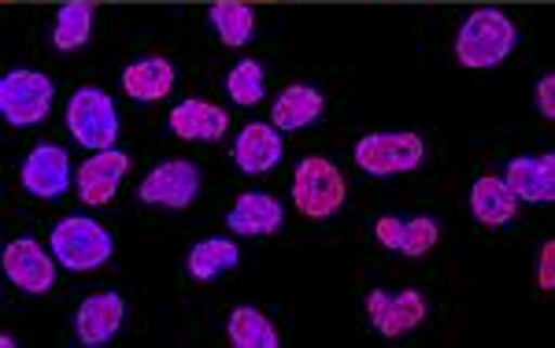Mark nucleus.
<instances>
[{
	"instance_id": "f257e3e1",
	"label": "nucleus",
	"mask_w": 555,
	"mask_h": 348,
	"mask_svg": "<svg viewBox=\"0 0 555 348\" xmlns=\"http://www.w3.org/2000/svg\"><path fill=\"white\" fill-rule=\"evenodd\" d=\"M515 23L500 8H478L463 20L460 34H455V64L467 70L500 67L515 52Z\"/></svg>"
},
{
	"instance_id": "f03ea898",
	"label": "nucleus",
	"mask_w": 555,
	"mask_h": 348,
	"mask_svg": "<svg viewBox=\"0 0 555 348\" xmlns=\"http://www.w3.org/2000/svg\"><path fill=\"white\" fill-rule=\"evenodd\" d=\"M49 248H52V256H56L60 267L86 274V271H96V267H104L107 260H112L115 241L96 219L70 216V219H60L56 227H52Z\"/></svg>"
},
{
	"instance_id": "7ed1b4c3",
	"label": "nucleus",
	"mask_w": 555,
	"mask_h": 348,
	"mask_svg": "<svg viewBox=\"0 0 555 348\" xmlns=\"http://www.w3.org/2000/svg\"><path fill=\"white\" fill-rule=\"evenodd\" d=\"M348 196L345 175L326 156H308L293 171V204L304 219H330L341 211Z\"/></svg>"
},
{
	"instance_id": "20e7f679",
	"label": "nucleus",
	"mask_w": 555,
	"mask_h": 348,
	"mask_svg": "<svg viewBox=\"0 0 555 348\" xmlns=\"http://www.w3.org/2000/svg\"><path fill=\"white\" fill-rule=\"evenodd\" d=\"M67 130L82 149H93V153L112 149L115 138H119V112H115V101L101 86L75 89L67 101Z\"/></svg>"
},
{
	"instance_id": "39448f33",
	"label": "nucleus",
	"mask_w": 555,
	"mask_h": 348,
	"mask_svg": "<svg viewBox=\"0 0 555 348\" xmlns=\"http://www.w3.org/2000/svg\"><path fill=\"white\" fill-rule=\"evenodd\" d=\"M352 156L366 175L392 178V175L415 171V167L423 164L426 141L411 130H378V133H366V138L356 141Z\"/></svg>"
},
{
	"instance_id": "423d86ee",
	"label": "nucleus",
	"mask_w": 555,
	"mask_h": 348,
	"mask_svg": "<svg viewBox=\"0 0 555 348\" xmlns=\"http://www.w3.org/2000/svg\"><path fill=\"white\" fill-rule=\"evenodd\" d=\"M56 101V86L41 70H8L0 78V115L12 127H38Z\"/></svg>"
},
{
	"instance_id": "0eeeda50",
	"label": "nucleus",
	"mask_w": 555,
	"mask_h": 348,
	"mask_svg": "<svg viewBox=\"0 0 555 348\" xmlns=\"http://www.w3.org/2000/svg\"><path fill=\"white\" fill-rule=\"evenodd\" d=\"M201 193V171L190 159H167V164L152 167L138 185V201L149 208H167V211H182L190 208Z\"/></svg>"
},
{
	"instance_id": "6e6552de",
	"label": "nucleus",
	"mask_w": 555,
	"mask_h": 348,
	"mask_svg": "<svg viewBox=\"0 0 555 348\" xmlns=\"http://www.w3.org/2000/svg\"><path fill=\"white\" fill-rule=\"evenodd\" d=\"M366 315H371V323L382 337H400L426 323L429 305L418 289H374L366 297Z\"/></svg>"
},
{
	"instance_id": "1a4fd4ad",
	"label": "nucleus",
	"mask_w": 555,
	"mask_h": 348,
	"mask_svg": "<svg viewBox=\"0 0 555 348\" xmlns=\"http://www.w3.org/2000/svg\"><path fill=\"white\" fill-rule=\"evenodd\" d=\"M4 274L15 289L30 293V297H41L56 285V256H49L38 241L20 237L4 248Z\"/></svg>"
},
{
	"instance_id": "9d476101",
	"label": "nucleus",
	"mask_w": 555,
	"mask_h": 348,
	"mask_svg": "<svg viewBox=\"0 0 555 348\" xmlns=\"http://www.w3.org/2000/svg\"><path fill=\"white\" fill-rule=\"evenodd\" d=\"M20 182H23L26 193L41 196V201H56V196H64L67 185H70L67 149L52 145V141L34 145L30 153H26L23 167H20Z\"/></svg>"
},
{
	"instance_id": "9b49d317",
	"label": "nucleus",
	"mask_w": 555,
	"mask_h": 348,
	"mask_svg": "<svg viewBox=\"0 0 555 348\" xmlns=\"http://www.w3.org/2000/svg\"><path fill=\"white\" fill-rule=\"evenodd\" d=\"M127 171H130V156L119 153V149H101V153H93L75 175L78 201L89 204V208H101V204H107L119 193Z\"/></svg>"
},
{
	"instance_id": "f8f14e48",
	"label": "nucleus",
	"mask_w": 555,
	"mask_h": 348,
	"mask_svg": "<svg viewBox=\"0 0 555 348\" xmlns=\"http://www.w3.org/2000/svg\"><path fill=\"white\" fill-rule=\"evenodd\" d=\"M122 319H127V300L119 293H93L86 297L75 311V337L89 348L107 345L115 334H119Z\"/></svg>"
},
{
	"instance_id": "ddd939ff",
	"label": "nucleus",
	"mask_w": 555,
	"mask_h": 348,
	"mask_svg": "<svg viewBox=\"0 0 555 348\" xmlns=\"http://www.w3.org/2000/svg\"><path fill=\"white\" fill-rule=\"evenodd\" d=\"M234 164L241 167L245 175H267L282 164L285 156V141H282V130L274 123H248L245 130L234 138V149H230Z\"/></svg>"
},
{
	"instance_id": "4468645a",
	"label": "nucleus",
	"mask_w": 555,
	"mask_h": 348,
	"mask_svg": "<svg viewBox=\"0 0 555 348\" xmlns=\"http://www.w3.org/2000/svg\"><path fill=\"white\" fill-rule=\"evenodd\" d=\"M285 222V208L274 201L271 193H241L234 201V208H230L227 216V230L237 237H271L282 230Z\"/></svg>"
},
{
	"instance_id": "2eb2a0df",
	"label": "nucleus",
	"mask_w": 555,
	"mask_h": 348,
	"mask_svg": "<svg viewBox=\"0 0 555 348\" xmlns=\"http://www.w3.org/2000/svg\"><path fill=\"white\" fill-rule=\"evenodd\" d=\"M504 182L526 204H552L555 201V156H515L504 167Z\"/></svg>"
},
{
	"instance_id": "dca6fc26",
	"label": "nucleus",
	"mask_w": 555,
	"mask_h": 348,
	"mask_svg": "<svg viewBox=\"0 0 555 348\" xmlns=\"http://www.w3.org/2000/svg\"><path fill=\"white\" fill-rule=\"evenodd\" d=\"M167 127L182 141H219L230 130V115L211 101H182L167 115Z\"/></svg>"
},
{
	"instance_id": "f3484780",
	"label": "nucleus",
	"mask_w": 555,
	"mask_h": 348,
	"mask_svg": "<svg viewBox=\"0 0 555 348\" xmlns=\"http://www.w3.org/2000/svg\"><path fill=\"white\" fill-rule=\"evenodd\" d=\"M122 89H127L130 101L152 104L164 101L175 89V64L167 56H141L122 70Z\"/></svg>"
},
{
	"instance_id": "a211bd4d",
	"label": "nucleus",
	"mask_w": 555,
	"mask_h": 348,
	"mask_svg": "<svg viewBox=\"0 0 555 348\" xmlns=\"http://www.w3.org/2000/svg\"><path fill=\"white\" fill-rule=\"evenodd\" d=\"M322 112H326V96H322L315 86L293 82L278 93V101L271 108V123L278 130H304V127H311V123H319Z\"/></svg>"
},
{
	"instance_id": "6ab92c4d",
	"label": "nucleus",
	"mask_w": 555,
	"mask_h": 348,
	"mask_svg": "<svg viewBox=\"0 0 555 348\" xmlns=\"http://www.w3.org/2000/svg\"><path fill=\"white\" fill-rule=\"evenodd\" d=\"M470 216L481 222V227H504L518 216V196L512 193V185L504 178H478L470 185Z\"/></svg>"
},
{
	"instance_id": "aec40b11",
	"label": "nucleus",
	"mask_w": 555,
	"mask_h": 348,
	"mask_svg": "<svg viewBox=\"0 0 555 348\" xmlns=\"http://www.w3.org/2000/svg\"><path fill=\"white\" fill-rule=\"evenodd\" d=\"M237 260H241V248L230 237H204V241H196L190 248V256H185V274H190L193 282H211V279H219V274L234 271Z\"/></svg>"
},
{
	"instance_id": "412c9836",
	"label": "nucleus",
	"mask_w": 555,
	"mask_h": 348,
	"mask_svg": "<svg viewBox=\"0 0 555 348\" xmlns=\"http://www.w3.org/2000/svg\"><path fill=\"white\" fill-rule=\"evenodd\" d=\"M208 20H211V30L219 34V41L227 44V49H241V44H248L256 34V12L245 0H215Z\"/></svg>"
},
{
	"instance_id": "4be33fe9",
	"label": "nucleus",
	"mask_w": 555,
	"mask_h": 348,
	"mask_svg": "<svg viewBox=\"0 0 555 348\" xmlns=\"http://www.w3.org/2000/svg\"><path fill=\"white\" fill-rule=\"evenodd\" d=\"M227 337H230V345H237V348H278L282 345L278 326L259 308H248V305L230 311Z\"/></svg>"
},
{
	"instance_id": "5701e85b",
	"label": "nucleus",
	"mask_w": 555,
	"mask_h": 348,
	"mask_svg": "<svg viewBox=\"0 0 555 348\" xmlns=\"http://www.w3.org/2000/svg\"><path fill=\"white\" fill-rule=\"evenodd\" d=\"M93 34V4L89 0H70L56 12V26H52V44L60 52H75L82 49Z\"/></svg>"
},
{
	"instance_id": "b1692460",
	"label": "nucleus",
	"mask_w": 555,
	"mask_h": 348,
	"mask_svg": "<svg viewBox=\"0 0 555 348\" xmlns=\"http://www.w3.org/2000/svg\"><path fill=\"white\" fill-rule=\"evenodd\" d=\"M227 93H230V101L241 104V108H253V104H259L267 93L263 67H259L256 60H241V64H234L227 75Z\"/></svg>"
},
{
	"instance_id": "393cba45",
	"label": "nucleus",
	"mask_w": 555,
	"mask_h": 348,
	"mask_svg": "<svg viewBox=\"0 0 555 348\" xmlns=\"http://www.w3.org/2000/svg\"><path fill=\"white\" fill-rule=\"evenodd\" d=\"M437 222L429 216H415V219H404V234H400V253L404 256H426L429 248H437Z\"/></svg>"
},
{
	"instance_id": "a878e982",
	"label": "nucleus",
	"mask_w": 555,
	"mask_h": 348,
	"mask_svg": "<svg viewBox=\"0 0 555 348\" xmlns=\"http://www.w3.org/2000/svg\"><path fill=\"white\" fill-rule=\"evenodd\" d=\"M400 234H404V219L382 216L378 222H374V237H378V245L392 248V253H400Z\"/></svg>"
},
{
	"instance_id": "bb28decb",
	"label": "nucleus",
	"mask_w": 555,
	"mask_h": 348,
	"mask_svg": "<svg viewBox=\"0 0 555 348\" xmlns=\"http://www.w3.org/2000/svg\"><path fill=\"white\" fill-rule=\"evenodd\" d=\"M537 285L544 293L555 289V241H544L541 245V256H537Z\"/></svg>"
},
{
	"instance_id": "cd10ccee",
	"label": "nucleus",
	"mask_w": 555,
	"mask_h": 348,
	"mask_svg": "<svg viewBox=\"0 0 555 348\" xmlns=\"http://www.w3.org/2000/svg\"><path fill=\"white\" fill-rule=\"evenodd\" d=\"M537 112H541L544 119H555V75H544L541 82H537Z\"/></svg>"
},
{
	"instance_id": "c85d7f7f",
	"label": "nucleus",
	"mask_w": 555,
	"mask_h": 348,
	"mask_svg": "<svg viewBox=\"0 0 555 348\" xmlns=\"http://www.w3.org/2000/svg\"><path fill=\"white\" fill-rule=\"evenodd\" d=\"M248 4H253V0H248Z\"/></svg>"
}]
</instances>
